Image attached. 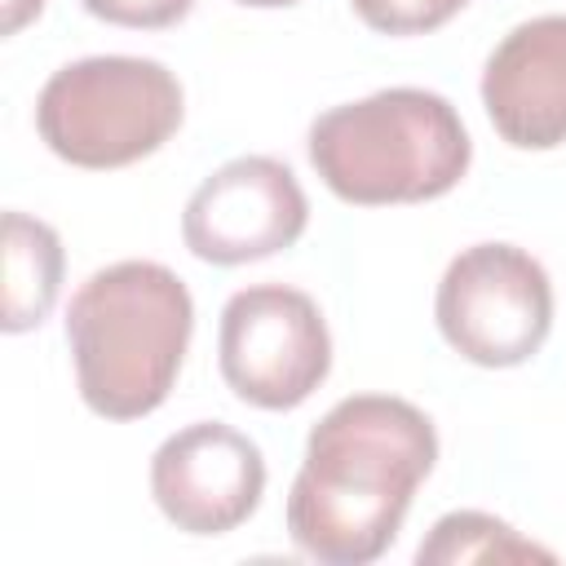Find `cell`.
Masks as SVG:
<instances>
[{"instance_id": "obj_8", "label": "cell", "mask_w": 566, "mask_h": 566, "mask_svg": "<svg viewBox=\"0 0 566 566\" xmlns=\"http://www.w3.org/2000/svg\"><path fill=\"white\" fill-rule=\"evenodd\" d=\"M265 491L261 447L221 424L199 420L164 438L150 460V495L159 513L186 535H226L248 522Z\"/></svg>"}, {"instance_id": "obj_9", "label": "cell", "mask_w": 566, "mask_h": 566, "mask_svg": "<svg viewBox=\"0 0 566 566\" xmlns=\"http://www.w3.org/2000/svg\"><path fill=\"white\" fill-rule=\"evenodd\" d=\"M482 106L517 150L566 142V13L531 18L495 44L482 71Z\"/></svg>"}, {"instance_id": "obj_3", "label": "cell", "mask_w": 566, "mask_h": 566, "mask_svg": "<svg viewBox=\"0 0 566 566\" xmlns=\"http://www.w3.org/2000/svg\"><path fill=\"white\" fill-rule=\"evenodd\" d=\"M473 146L442 93L380 88L310 124V164L323 186L363 208L424 203L469 172Z\"/></svg>"}, {"instance_id": "obj_5", "label": "cell", "mask_w": 566, "mask_h": 566, "mask_svg": "<svg viewBox=\"0 0 566 566\" xmlns=\"http://www.w3.org/2000/svg\"><path fill=\"white\" fill-rule=\"evenodd\" d=\"M438 332L478 367H517L548 340L553 283L544 265L513 243L464 248L438 283Z\"/></svg>"}, {"instance_id": "obj_7", "label": "cell", "mask_w": 566, "mask_h": 566, "mask_svg": "<svg viewBox=\"0 0 566 566\" xmlns=\"http://www.w3.org/2000/svg\"><path fill=\"white\" fill-rule=\"evenodd\" d=\"M305 221L310 203L296 172L270 155H239L186 199L181 239L199 261L243 265L292 248Z\"/></svg>"}, {"instance_id": "obj_10", "label": "cell", "mask_w": 566, "mask_h": 566, "mask_svg": "<svg viewBox=\"0 0 566 566\" xmlns=\"http://www.w3.org/2000/svg\"><path fill=\"white\" fill-rule=\"evenodd\" d=\"M62 287V239L27 212H4V332H31L49 318Z\"/></svg>"}, {"instance_id": "obj_6", "label": "cell", "mask_w": 566, "mask_h": 566, "mask_svg": "<svg viewBox=\"0 0 566 566\" xmlns=\"http://www.w3.org/2000/svg\"><path fill=\"white\" fill-rule=\"evenodd\" d=\"M217 358L226 385L243 402L292 411L327 380L332 336L314 296L283 283H256L226 301Z\"/></svg>"}, {"instance_id": "obj_2", "label": "cell", "mask_w": 566, "mask_h": 566, "mask_svg": "<svg viewBox=\"0 0 566 566\" xmlns=\"http://www.w3.org/2000/svg\"><path fill=\"white\" fill-rule=\"evenodd\" d=\"M195 332L186 283L159 261H115L80 283L66 310V345L80 398L106 420L164 407Z\"/></svg>"}, {"instance_id": "obj_14", "label": "cell", "mask_w": 566, "mask_h": 566, "mask_svg": "<svg viewBox=\"0 0 566 566\" xmlns=\"http://www.w3.org/2000/svg\"><path fill=\"white\" fill-rule=\"evenodd\" d=\"M40 9H44V0H4V22H0V31H4V35L22 31Z\"/></svg>"}, {"instance_id": "obj_13", "label": "cell", "mask_w": 566, "mask_h": 566, "mask_svg": "<svg viewBox=\"0 0 566 566\" xmlns=\"http://www.w3.org/2000/svg\"><path fill=\"white\" fill-rule=\"evenodd\" d=\"M93 18L111 27H133V31H159L172 27L190 13L195 0H80Z\"/></svg>"}, {"instance_id": "obj_1", "label": "cell", "mask_w": 566, "mask_h": 566, "mask_svg": "<svg viewBox=\"0 0 566 566\" xmlns=\"http://www.w3.org/2000/svg\"><path fill=\"white\" fill-rule=\"evenodd\" d=\"M433 460L438 433L420 407L389 394L340 398L310 429L287 495L292 544L327 566L376 562L394 544Z\"/></svg>"}, {"instance_id": "obj_12", "label": "cell", "mask_w": 566, "mask_h": 566, "mask_svg": "<svg viewBox=\"0 0 566 566\" xmlns=\"http://www.w3.org/2000/svg\"><path fill=\"white\" fill-rule=\"evenodd\" d=\"M349 4L380 35H424L451 22L469 0H349Z\"/></svg>"}, {"instance_id": "obj_11", "label": "cell", "mask_w": 566, "mask_h": 566, "mask_svg": "<svg viewBox=\"0 0 566 566\" xmlns=\"http://www.w3.org/2000/svg\"><path fill=\"white\" fill-rule=\"evenodd\" d=\"M420 566H464V562H553L548 548L522 539L509 522L478 513V509H460L433 522L429 539L416 548Z\"/></svg>"}, {"instance_id": "obj_4", "label": "cell", "mask_w": 566, "mask_h": 566, "mask_svg": "<svg viewBox=\"0 0 566 566\" xmlns=\"http://www.w3.org/2000/svg\"><path fill=\"white\" fill-rule=\"evenodd\" d=\"M181 84L155 57H80L49 75L35 102L44 146L75 168H124L181 128Z\"/></svg>"}, {"instance_id": "obj_15", "label": "cell", "mask_w": 566, "mask_h": 566, "mask_svg": "<svg viewBox=\"0 0 566 566\" xmlns=\"http://www.w3.org/2000/svg\"><path fill=\"white\" fill-rule=\"evenodd\" d=\"M239 4H252V9H287L296 0H239Z\"/></svg>"}]
</instances>
